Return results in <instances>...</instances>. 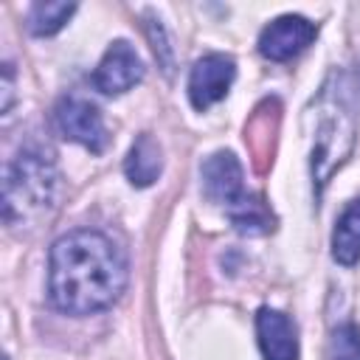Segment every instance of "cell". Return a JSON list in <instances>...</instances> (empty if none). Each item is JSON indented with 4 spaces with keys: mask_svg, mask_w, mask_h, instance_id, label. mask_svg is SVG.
<instances>
[{
    "mask_svg": "<svg viewBox=\"0 0 360 360\" xmlns=\"http://www.w3.org/2000/svg\"><path fill=\"white\" fill-rule=\"evenodd\" d=\"M127 287L124 250L96 228H76L51 248L48 295L59 312L93 315L118 301Z\"/></svg>",
    "mask_w": 360,
    "mask_h": 360,
    "instance_id": "6da1fadb",
    "label": "cell"
},
{
    "mask_svg": "<svg viewBox=\"0 0 360 360\" xmlns=\"http://www.w3.org/2000/svg\"><path fill=\"white\" fill-rule=\"evenodd\" d=\"M349 79L343 73H332L321 87L318 98L309 104L304 121L312 138V186L321 197L329 177L349 160L357 138V112L349 98Z\"/></svg>",
    "mask_w": 360,
    "mask_h": 360,
    "instance_id": "7a4b0ae2",
    "label": "cell"
},
{
    "mask_svg": "<svg viewBox=\"0 0 360 360\" xmlns=\"http://www.w3.org/2000/svg\"><path fill=\"white\" fill-rule=\"evenodd\" d=\"M56 197V172L51 160L34 152L17 155L8 166L6 188H3V217L6 222L31 219L53 205Z\"/></svg>",
    "mask_w": 360,
    "mask_h": 360,
    "instance_id": "3957f363",
    "label": "cell"
},
{
    "mask_svg": "<svg viewBox=\"0 0 360 360\" xmlns=\"http://www.w3.org/2000/svg\"><path fill=\"white\" fill-rule=\"evenodd\" d=\"M56 127L68 141H76L96 155L107 149L110 135H107L98 107L79 96H68L56 104Z\"/></svg>",
    "mask_w": 360,
    "mask_h": 360,
    "instance_id": "277c9868",
    "label": "cell"
},
{
    "mask_svg": "<svg viewBox=\"0 0 360 360\" xmlns=\"http://www.w3.org/2000/svg\"><path fill=\"white\" fill-rule=\"evenodd\" d=\"M315 34H318V25L309 22L307 17H298V14L276 17L259 34V53L270 62H287L298 56L315 39Z\"/></svg>",
    "mask_w": 360,
    "mask_h": 360,
    "instance_id": "5b68a950",
    "label": "cell"
},
{
    "mask_svg": "<svg viewBox=\"0 0 360 360\" xmlns=\"http://www.w3.org/2000/svg\"><path fill=\"white\" fill-rule=\"evenodd\" d=\"M236 79V65L225 53H208L194 62L188 73V98L194 110H208L219 98L228 96L231 84Z\"/></svg>",
    "mask_w": 360,
    "mask_h": 360,
    "instance_id": "8992f818",
    "label": "cell"
},
{
    "mask_svg": "<svg viewBox=\"0 0 360 360\" xmlns=\"http://www.w3.org/2000/svg\"><path fill=\"white\" fill-rule=\"evenodd\" d=\"M141 79H143V62L135 53V48L124 39H115L104 51V56L93 73V84L104 96H121L129 87H135Z\"/></svg>",
    "mask_w": 360,
    "mask_h": 360,
    "instance_id": "52a82bcc",
    "label": "cell"
},
{
    "mask_svg": "<svg viewBox=\"0 0 360 360\" xmlns=\"http://www.w3.org/2000/svg\"><path fill=\"white\" fill-rule=\"evenodd\" d=\"M278 124H281L278 98L259 101L245 124V143L250 149V160L259 174H264L273 166V155H276V143H278Z\"/></svg>",
    "mask_w": 360,
    "mask_h": 360,
    "instance_id": "ba28073f",
    "label": "cell"
},
{
    "mask_svg": "<svg viewBox=\"0 0 360 360\" xmlns=\"http://www.w3.org/2000/svg\"><path fill=\"white\" fill-rule=\"evenodd\" d=\"M200 177H202V194L211 202L225 205V211L245 197L242 166L233 152H214L211 158H205L200 166Z\"/></svg>",
    "mask_w": 360,
    "mask_h": 360,
    "instance_id": "9c48e42d",
    "label": "cell"
},
{
    "mask_svg": "<svg viewBox=\"0 0 360 360\" xmlns=\"http://www.w3.org/2000/svg\"><path fill=\"white\" fill-rule=\"evenodd\" d=\"M256 335L264 360H298L295 326L284 312L262 307L256 315Z\"/></svg>",
    "mask_w": 360,
    "mask_h": 360,
    "instance_id": "30bf717a",
    "label": "cell"
},
{
    "mask_svg": "<svg viewBox=\"0 0 360 360\" xmlns=\"http://www.w3.org/2000/svg\"><path fill=\"white\" fill-rule=\"evenodd\" d=\"M160 169H163V155H160V143L143 132L138 135V141L129 146V155L124 160V174L132 186L143 188V186H152L158 177H160Z\"/></svg>",
    "mask_w": 360,
    "mask_h": 360,
    "instance_id": "8fae6325",
    "label": "cell"
},
{
    "mask_svg": "<svg viewBox=\"0 0 360 360\" xmlns=\"http://www.w3.org/2000/svg\"><path fill=\"white\" fill-rule=\"evenodd\" d=\"M332 256L343 267L360 262V200H352L338 217L332 231Z\"/></svg>",
    "mask_w": 360,
    "mask_h": 360,
    "instance_id": "7c38bea8",
    "label": "cell"
},
{
    "mask_svg": "<svg viewBox=\"0 0 360 360\" xmlns=\"http://www.w3.org/2000/svg\"><path fill=\"white\" fill-rule=\"evenodd\" d=\"M228 217H231L233 228L242 231V233H267L273 228L270 208L264 205V200H259L253 194H245L236 205H231L228 208Z\"/></svg>",
    "mask_w": 360,
    "mask_h": 360,
    "instance_id": "4fadbf2b",
    "label": "cell"
},
{
    "mask_svg": "<svg viewBox=\"0 0 360 360\" xmlns=\"http://www.w3.org/2000/svg\"><path fill=\"white\" fill-rule=\"evenodd\" d=\"M76 11V3H34L28 11V31L34 37L56 34Z\"/></svg>",
    "mask_w": 360,
    "mask_h": 360,
    "instance_id": "5bb4252c",
    "label": "cell"
},
{
    "mask_svg": "<svg viewBox=\"0 0 360 360\" xmlns=\"http://www.w3.org/2000/svg\"><path fill=\"white\" fill-rule=\"evenodd\" d=\"M332 357L335 360H360V326L340 323L332 335Z\"/></svg>",
    "mask_w": 360,
    "mask_h": 360,
    "instance_id": "9a60e30c",
    "label": "cell"
},
{
    "mask_svg": "<svg viewBox=\"0 0 360 360\" xmlns=\"http://www.w3.org/2000/svg\"><path fill=\"white\" fill-rule=\"evenodd\" d=\"M146 34H149V39H152V51H155V56H158L163 73L172 76V68H174V62H172V48H169V39H166V31H163L160 20L149 17V20H146Z\"/></svg>",
    "mask_w": 360,
    "mask_h": 360,
    "instance_id": "2e32d148",
    "label": "cell"
},
{
    "mask_svg": "<svg viewBox=\"0 0 360 360\" xmlns=\"http://www.w3.org/2000/svg\"><path fill=\"white\" fill-rule=\"evenodd\" d=\"M14 82V70H11V65L6 62L3 65V93H6V101H3V112H8V107H11V84Z\"/></svg>",
    "mask_w": 360,
    "mask_h": 360,
    "instance_id": "e0dca14e",
    "label": "cell"
}]
</instances>
